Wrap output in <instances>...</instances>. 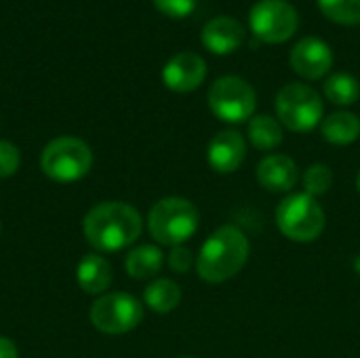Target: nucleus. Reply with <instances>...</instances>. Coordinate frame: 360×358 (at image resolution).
<instances>
[{"label": "nucleus", "mask_w": 360, "mask_h": 358, "mask_svg": "<svg viewBox=\"0 0 360 358\" xmlns=\"http://www.w3.org/2000/svg\"><path fill=\"white\" fill-rule=\"evenodd\" d=\"M247 156V143L245 137L234 129L219 131L207 148V160L211 169L219 175H230L238 171V167L245 162Z\"/></svg>", "instance_id": "obj_12"}, {"label": "nucleus", "mask_w": 360, "mask_h": 358, "mask_svg": "<svg viewBox=\"0 0 360 358\" xmlns=\"http://www.w3.org/2000/svg\"><path fill=\"white\" fill-rule=\"evenodd\" d=\"M21 165L19 148L11 141H0V177H11L17 173Z\"/></svg>", "instance_id": "obj_23"}, {"label": "nucleus", "mask_w": 360, "mask_h": 358, "mask_svg": "<svg viewBox=\"0 0 360 358\" xmlns=\"http://www.w3.org/2000/svg\"><path fill=\"white\" fill-rule=\"evenodd\" d=\"M93 165L91 148L78 137H57L49 141L40 156V167L53 181L70 184L82 179Z\"/></svg>", "instance_id": "obj_6"}, {"label": "nucleus", "mask_w": 360, "mask_h": 358, "mask_svg": "<svg viewBox=\"0 0 360 358\" xmlns=\"http://www.w3.org/2000/svg\"><path fill=\"white\" fill-rule=\"evenodd\" d=\"M327 217L321 203L306 192L287 194L276 207V226L293 243H312L325 230Z\"/></svg>", "instance_id": "obj_4"}, {"label": "nucleus", "mask_w": 360, "mask_h": 358, "mask_svg": "<svg viewBox=\"0 0 360 358\" xmlns=\"http://www.w3.org/2000/svg\"><path fill=\"white\" fill-rule=\"evenodd\" d=\"M247 137L253 143V148L270 152L283 143V124L270 114H255L249 120Z\"/></svg>", "instance_id": "obj_18"}, {"label": "nucleus", "mask_w": 360, "mask_h": 358, "mask_svg": "<svg viewBox=\"0 0 360 358\" xmlns=\"http://www.w3.org/2000/svg\"><path fill=\"white\" fill-rule=\"evenodd\" d=\"M162 264H165V253L156 245H141V247H135L127 255L124 268L131 279L146 281V279L156 276Z\"/></svg>", "instance_id": "obj_17"}, {"label": "nucleus", "mask_w": 360, "mask_h": 358, "mask_svg": "<svg viewBox=\"0 0 360 358\" xmlns=\"http://www.w3.org/2000/svg\"><path fill=\"white\" fill-rule=\"evenodd\" d=\"M302 184H304V190L306 194L310 196H323L331 190L333 186V171L331 167L323 165V162H316V165H310L304 175H302Z\"/></svg>", "instance_id": "obj_22"}, {"label": "nucleus", "mask_w": 360, "mask_h": 358, "mask_svg": "<svg viewBox=\"0 0 360 358\" xmlns=\"http://www.w3.org/2000/svg\"><path fill=\"white\" fill-rule=\"evenodd\" d=\"M327 99L335 106H352L354 101H359L360 97V84L359 80L348 74V72H338V74H331L327 80H325V87H323Z\"/></svg>", "instance_id": "obj_20"}, {"label": "nucleus", "mask_w": 360, "mask_h": 358, "mask_svg": "<svg viewBox=\"0 0 360 358\" xmlns=\"http://www.w3.org/2000/svg\"><path fill=\"white\" fill-rule=\"evenodd\" d=\"M82 228L95 249L112 253L131 247L139 238L143 222L137 209L127 203H101L86 213Z\"/></svg>", "instance_id": "obj_2"}, {"label": "nucleus", "mask_w": 360, "mask_h": 358, "mask_svg": "<svg viewBox=\"0 0 360 358\" xmlns=\"http://www.w3.org/2000/svg\"><path fill=\"white\" fill-rule=\"evenodd\" d=\"M156 8L160 13H165L167 17H175V19H181V17H188L194 6H196V0H154Z\"/></svg>", "instance_id": "obj_25"}, {"label": "nucleus", "mask_w": 360, "mask_h": 358, "mask_svg": "<svg viewBox=\"0 0 360 358\" xmlns=\"http://www.w3.org/2000/svg\"><path fill=\"white\" fill-rule=\"evenodd\" d=\"M356 188H359V192H360V171H359V175H356Z\"/></svg>", "instance_id": "obj_27"}, {"label": "nucleus", "mask_w": 360, "mask_h": 358, "mask_svg": "<svg viewBox=\"0 0 360 358\" xmlns=\"http://www.w3.org/2000/svg\"><path fill=\"white\" fill-rule=\"evenodd\" d=\"M207 76V63L196 53H177L162 68V82L175 93H190L202 84Z\"/></svg>", "instance_id": "obj_11"}, {"label": "nucleus", "mask_w": 360, "mask_h": 358, "mask_svg": "<svg viewBox=\"0 0 360 358\" xmlns=\"http://www.w3.org/2000/svg\"><path fill=\"white\" fill-rule=\"evenodd\" d=\"M289 59H291V68L300 76L316 80V78H323L331 70L333 51L325 40H321L316 36H308V38H302L291 49Z\"/></svg>", "instance_id": "obj_10"}, {"label": "nucleus", "mask_w": 360, "mask_h": 358, "mask_svg": "<svg viewBox=\"0 0 360 358\" xmlns=\"http://www.w3.org/2000/svg\"><path fill=\"white\" fill-rule=\"evenodd\" d=\"M321 133L333 146H350L360 137V118L352 112H333L323 118Z\"/></svg>", "instance_id": "obj_16"}, {"label": "nucleus", "mask_w": 360, "mask_h": 358, "mask_svg": "<svg viewBox=\"0 0 360 358\" xmlns=\"http://www.w3.org/2000/svg\"><path fill=\"white\" fill-rule=\"evenodd\" d=\"M192 266H196V260H194V255H192V251L188 247L179 245V247L171 249V253H169V268L173 272L186 274V272H190Z\"/></svg>", "instance_id": "obj_24"}, {"label": "nucleus", "mask_w": 360, "mask_h": 358, "mask_svg": "<svg viewBox=\"0 0 360 358\" xmlns=\"http://www.w3.org/2000/svg\"><path fill=\"white\" fill-rule=\"evenodd\" d=\"M249 253L251 245L245 232L236 226H221L202 243L196 255V272L205 283H226L245 268Z\"/></svg>", "instance_id": "obj_1"}, {"label": "nucleus", "mask_w": 360, "mask_h": 358, "mask_svg": "<svg viewBox=\"0 0 360 358\" xmlns=\"http://www.w3.org/2000/svg\"><path fill=\"white\" fill-rule=\"evenodd\" d=\"M143 321V306L129 293H105L91 306V323L108 335L133 331Z\"/></svg>", "instance_id": "obj_8"}, {"label": "nucleus", "mask_w": 360, "mask_h": 358, "mask_svg": "<svg viewBox=\"0 0 360 358\" xmlns=\"http://www.w3.org/2000/svg\"><path fill=\"white\" fill-rule=\"evenodd\" d=\"M249 25L257 40L278 44L297 32L300 17L295 6L287 0H259L249 13Z\"/></svg>", "instance_id": "obj_9"}, {"label": "nucleus", "mask_w": 360, "mask_h": 358, "mask_svg": "<svg viewBox=\"0 0 360 358\" xmlns=\"http://www.w3.org/2000/svg\"><path fill=\"white\" fill-rule=\"evenodd\" d=\"M245 27L234 17H215L202 27V44L215 55H228L245 42Z\"/></svg>", "instance_id": "obj_14"}, {"label": "nucleus", "mask_w": 360, "mask_h": 358, "mask_svg": "<svg viewBox=\"0 0 360 358\" xmlns=\"http://www.w3.org/2000/svg\"><path fill=\"white\" fill-rule=\"evenodd\" d=\"M179 302H181V289L171 279H158L150 283L148 289L143 291V304L158 314L173 312L179 306Z\"/></svg>", "instance_id": "obj_19"}, {"label": "nucleus", "mask_w": 360, "mask_h": 358, "mask_svg": "<svg viewBox=\"0 0 360 358\" xmlns=\"http://www.w3.org/2000/svg\"><path fill=\"white\" fill-rule=\"evenodd\" d=\"M0 358H19L17 346L4 335H0Z\"/></svg>", "instance_id": "obj_26"}, {"label": "nucleus", "mask_w": 360, "mask_h": 358, "mask_svg": "<svg viewBox=\"0 0 360 358\" xmlns=\"http://www.w3.org/2000/svg\"><path fill=\"white\" fill-rule=\"evenodd\" d=\"M255 175H257V181L268 192H278V194H291L295 184L300 181L297 165L287 154L264 156L255 169Z\"/></svg>", "instance_id": "obj_13"}, {"label": "nucleus", "mask_w": 360, "mask_h": 358, "mask_svg": "<svg viewBox=\"0 0 360 358\" xmlns=\"http://www.w3.org/2000/svg\"><path fill=\"white\" fill-rule=\"evenodd\" d=\"M211 112L230 124L251 120L257 108L255 89L240 76H221L217 78L207 95Z\"/></svg>", "instance_id": "obj_7"}, {"label": "nucleus", "mask_w": 360, "mask_h": 358, "mask_svg": "<svg viewBox=\"0 0 360 358\" xmlns=\"http://www.w3.org/2000/svg\"><path fill=\"white\" fill-rule=\"evenodd\" d=\"M76 281L84 293L99 295L112 285V266L99 253H89L80 260L76 270Z\"/></svg>", "instance_id": "obj_15"}, {"label": "nucleus", "mask_w": 360, "mask_h": 358, "mask_svg": "<svg viewBox=\"0 0 360 358\" xmlns=\"http://www.w3.org/2000/svg\"><path fill=\"white\" fill-rule=\"evenodd\" d=\"M274 106L278 122L295 133H308L316 129L325 118L323 97L304 82L285 84L278 91Z\"/></svg>", "instance_id": "obj_5"}, {"label": "nucleus", "mask_w": 360, "mask_h": 358, "mask_svg": "<svg viewBox=\"0 0 360 358\" xmlns=\"http://www.w3.org/2000/svg\"><path fill=\"white\" fill-rule=\"evenodd\" d=\"M319 6L335 23H360V0H319Z\"/></svg>", "instance_id": "obj_21"}, {"label": "nucleus", "mask_w": 360, "mask_h": 358, "mask_svg": "<svg viewBox=\"0 0 360 358\" xmlns=\"http://www.w3.org/2000/svg\"><path fill=\"white\" fill-rule=\"evenodd\" d=\"M198 209L181 196H169L158 200L148 215V228L156 243L167 247H179L190 241L198 230Z\"/></svg>", "instance_id": "obj_3"}]
</instances>
